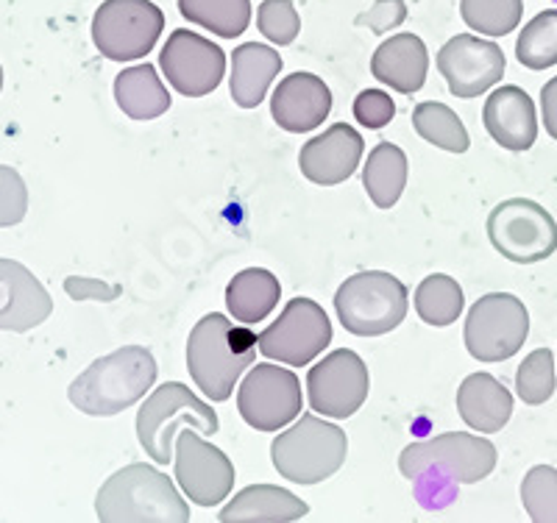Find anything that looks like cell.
I'll return each mask as SVG.
<instances>
[{
    "mask_svg": "<svg viewBox=\"0 0 557 523\" xmlns=\"http://www.w3.org/2000/svg\"><path fill=\"white\" fill-rule=\"evenodd\" d=\"M282 70V57L260 42H246L232 53V98L240 109H257Z\"/></svg>",
    "mask_w": 557,
    "mask_h": 523,
    "instance_id": "23",
    "label": "cell"
},
{
    "mask_svg": "<svg viewBox=\"0 0 557 523\" xmlns=\"http://www.w3.org/2000/svg\"><path fill=\"white\" fill-rule=\"evenodd\" d=\"M165 14L151 0H103L92 17V42L112 62H134L153 51Z\"/></svg>",
    "mask_w": 557,
    "mask_h": 523,
    "instance_id": "8",
    "label": "cell"
},
{
    "mask_svg": "<svg viewBox=\"0 0 557 523\" xmlns=\"http://www.w3.org/2000/svg\"><path fill=\"white\" fill-rule=\"evenodd\" d=\"M157 382V360L143 346H126L96 360L73 378L70 403L92 418H112L128 410Z\"/></svg>",
    "mask_w": 557,
    "mask_h": 523,
    "instance_id": "2",
    "label": "cell"
},
{
    "mask_svg": "<svg viewBox=\"0 0 557 523\" xmlns=\"http://www.w3.org/2000/svg\"><path fill=\"white\" fill-rule=\"evenodd\" d=\"M96 515L107 523H184L190 521V507L168 473L134 462L103 482Z\"/></svg>",
    "mask_w": 557,
    "mask_h": 523,
    "instance_id": "3",
    "label": "cell"
},
{
    "mask_svg": "<svg viewBox=\"0 0 557 523\" xmlns=\"http://www.w3.org/2000/svg\"><path fill=\"white\" fill-rule=\"evenodd\" d=\"M516 59L530 70H546L557 64V9L535 14L516 39Z\"/></svg>",
    "mask_w": 557,
    "mask_h": 523,
    "instance_id": "31",
    "label": "cell"
},
{
    "mask_svg": "<svg viewBox=\"0 0 557 523\" xmlns=\"http://www.w3.org/2000/svg\"><path fill=\"white\" fill-rule=\"evenodd\" d=\"M53 312V301L37 276L17 259H0V332H32Z\"/></svg>",
    "mask_w": 557,
    "mask_h": 523,
    "instance_id": "18",
    "label": "cell"
},
{
    "mask_svg": "<svg viewBox=\"0 0 557 523\" xmlns=\"http://www.w3.org/2000/svg\"><path fill=\"white\" fill-rule=\"evenodd\" d=\"M348 454L346 432L318 415H301L290 429L271 443V460L278 476L296 485H318L335 476Z\"/></svg>",
    "mask_w": 557,
    "mask_h": 523,
    "instance_id": "5",
    "label": "cell"
},
{
    "mask_svg": "<svg viewBox=\"0 0 557 523\" xmlns=\"http://www.w3.org/2000/svg\"><path fill=\"white\" fill-rule=\"evenodd\" d=\"M482 123L494 142L507 151H527L539 139V117L535 103L521 87H499L485 101Z\"/></svg>",
    "mask_w": 557,
    "mask_h": 523,
    "instance_id": "20",
    "label": "cell"
},
{
    "mask_svg": "<svg viewBox=\"0 0 557 523\" xmlns=\"http://www.w3.org/2000/svg\"><path fill=\"white\" fill-rule=\"evenodd\" d=\"M487 240L516 265H535L557 251V223L541 203L510 198L487 215Z\"/></svg>",
    "mask_w": 557,
    "mask_h": 523,
    "instance_id": "9",
    "label": "cell"
},
{
    "mask_svg": "<svg viewBox=\"0 0 557 523\" xmlns=\"http://www.w3.org/2000/svg\"><path fill=\"white\" fill-rule=\"evenodd\" d=\"M541 114H544L546 134L557 139V76L546 82V87L541 89Z\"/></svg>",
    "mask_w": 557,
    "mask_h": 523,
    "instance_id": "40",
    "label": "cell"
},
{
    "mask_svg": "<svg viewBox=\"0 0 557 523\" xmlns=\"http://www.w3.org/2000/svg\"><path fill=\"white\" fill-rule=\"evenodd\" d=\"M178 12L223 39L240 37L251 26V0H178Z\"/></svg>",
    "mask_w": 557,
    "mask_h": 523,
    "instance_id": "28",
    "label": "cell"
},
{
    "mask_svg": "<svg viewBox=\"0 0 557 523\" xmlns=\"http://www.w3.org/2000/svg\"><path fill=\"white\" fill-rule=\"evenodd\" d=\"M310 512V505L293 496L290 490L276 485H251L237 493L232 501L221 510L223 523H276V521H298Z\"/></svg>",
    "mask_w": 557,
    "mask_h": 523,
    "instance_id": "24",
    "label": "cell"
},
{
    "mask_svg": "<svg viewBox=\"0 0 557 523\" xmlns=\"http://www.w3.org/2000/svg\"><path fill=\"white\" fill-rule=\"evenodd\" d=\"M410 292L385 271H362L348 276L335 292V309L346 332L357 337H380L401 326Z\"/></svg>",
    "mask_w": 557,
    "mask_h": 523,
    "instance_id": "7",
    "label": "cell"
},
{
    "mask_svg": "<svg viewBox=\"0 0 557 523\" xmlns=\"http://www.w3.org/2000/svg\"><path fill=\"white\" fill-rule=\"evenodd\" d=\"M496 468V446L469 432H444L430 440L412 443L401 451L399 471L407 480L421 482L430 473L457 485H474Z\"/></svg>",
    "mask_w": 557,
    "mask_h": 523,
    "instance_id": "6",
    "label": "cell"
},
{
    "mask_svg": "<svg viewBox=\"0 0 557 523\" xmlns=\"http://www.w3.org/2000/svg\"><path fill=\"white\" fill-rule=\"evenodd\" d=\"M237 410L251 429L278 432L301 415L298 376L268 362L251 368L237 390Z\"/></svg>",
    "mask_w": 557,
    "mask_h": 523,
    "instance_id": "12",
    "label": "cell"
},
{
    "mask_svg": "<svg viewBox=\"0 0 557 523\" xmlns=\"http://www.w3.org/2000/svg\"><path fill=\"white\" fill-rule=\"evenodd\" d=\"M555 3H557V0H555Z\"/></svg>",
    "mask_w": 557,
    "mask_h": 523,
    "instance_id": "42",
    "label": "cell"
},
{
    "mask_svg": "<svg viewBox=\"0 0 557 523\" xmlns=\"http://www.w3.org/2000/svg\"><path fill=\"white\" fill-rule=\"evenodd\" d=\"M530 335V312L510 292H487L471 307L462 340L474 360L505 362Z\"/></svg>",
    "mask_w": 557,
    "mask_h": 523,
    "instance_id": "10",
    "label": "cell"
},
{
    "mask_svg": "<svg viewBox=\"0 0 557 523\" xmlns=\"http://www.w3.org/2000/svg\"><path fill=\"white\" fill-rule=\"evenodd\" d=\"M282 287L278 278L271 271L262 267H248V271L237 273L226 287V307L235 315V321L253 326L262 323L273 309H276Z\"/></svg>",
    "mask_w": 557,
    "mask_h": 523,
    "instance_id": "26",
    "label": "cell"
},
{
    "mask_svg": "<svg viewBox=\"0 0 557 523\" xmlns=\"http://www.w3.org/2000/svg\"><path fill=\"white\" fill-rule=\"evenodd\" d=\"M28 212V187L14 167L0 164V228L17 226Z\"/></svg>",
    "mask_w": 557,
    "mask_h": 523,
    "instance_id": "36",
    "label": "cell"
},
{
    "mask_svg": "<svg viewBox=\"0 0 557 523\" xmlns=\"http://www.w3.org/2000/svg\"><path fill=\"white\" fill-rule=\"evenodd\" d=\"M362 184L368 189V198L380 209H391L399 203L401 192L407 187V157L399 146L380 142L368 153V162L362 167Z\"/></svg>",
    "mask_w": 557,
    "mask_h": 523,
    "instance_id": "27",
    "label": "cell"
},
{
    "mask_svg": "<svg viewBox=\"0 0 557 523\" xmlns=\"http://www.w3.org/2000/svg\"><path fill=\"white\" fill-rule=\"evenodd\" d=\"M182 426H193L203 437H212L221 429L218 412L190 393V387L182 382H165L139 407L137 440L153 462L168 465L176 457V437Z\"/></svg>",
    "mask_w": 557,
    "mask_h": 523,
    "instance_id": "4",
    "label": "cell"
},
{
    "mask_svg": "<svg viewBox=\"0 0 557 523\" xmlns=\"http://www.w3.org/2000/svg\"><path fill=\"white\" fill-rule=\"evenodd\" d=\"M257 335L221 312L203 315L187 340V371L209 401H228L237 378L257 357Z\"/></svg>",
    "mask_w": 557,
    "mask_h": 523,
    "instance_id": "1",
    "label": "cell"
},
{
    "mask_svg": "<svg viewBox=\"0 0 557 523\" xmlns=\"http://www.w3.org/2000/svg\"><path fill=\"white\" fill-rule=\"evenodd\" d=\"M176 482L193 505L215 507L226 501L235 487V465L221 448L196 435L193 426H184L176 437Z\"/></svg>",
    "mask_w": 557,
    "mask_h": 523,
    "instance_id": "13",
    "label": "cell"
},
{
    "mask_svg": "<svg viewBox=\"0 0 557 523\" xmlns=\"http://www.w3.org/2000/svg\"><path fill=\"white\" fill-rule=\"evenodd\" d=\"M362 148H366V142H362L357 128L335 123L301 148V153H298L301 176L312 184H321V187L343 184L360 167Z\"/></svg>",
    "mask_w": 557,
    "mask_h": 523,
    "instance_id": "17",
    "label": "cell"
},
{
    "mask_svg": "<svg viewBox=\"0 0 557 523\" xmlns=\"http://www.w3.org/2000/svg\"><path fill=\"white\" fill-rule=\"evenodd\" d=\"M162 73L176 92L203 98L215 92L226 73V53L212 39L187 28H176L159 53Z\"/></svg>",
    "mask_w": 557,
    "mask_h": 523,
    "instance_id": "15",
    "label": "cell"
},
{
    "mask_svg": "<svg viewBox=\"0 0 557 523\" xmlns=\"http://www.w3.org/2000/svg\"><path fill=\"white\" fill-rule=\"evenodd\" d=\"M0 89H3V67H0Z\"/></svg>",
    "mask_w": 557,
    "mask_h": 523,
    "instance_id": "41",
    "label": "cell"
},
{
    "mask_svg": "<svg viewBox=\"0 0 557 523\" xmlns=\"http://www.w3.org/2000/svg\"><path fill=\"white\" fill-rule=\"evenodd\" d=\"M371 378L360 353L337 348L307 373L310 407L318 415L351 418L366 403Z\"/></svg>",
    "mask_w": 557,
    "mask_h": 523,
    "instance_id": "14",
    "label": "cell"
},
{
    "mask_svg": "<svg viewBox=\"0 0 557 523\" xmlns=\"http://www.w3.org/2000/svg\"><path fill=\"white\" fill-rule=\"evenodd\" d=\"M462 287L446 273H432L416 290V312L426 326H451L462 315Z\"/></svg>",
    "mask_w": 557,
    "mask_h": 523,
    "instance_id": "30",
    "label": "cell"
},
{
    "mask_svg": "<svg viewBox=\"0 0 557 523\" xmlns=\"http://www.w3.org/2000/svg\"><path fill=\"white\" fill-rule=\"evenodd\" d=\"M412 128L430 146L444 148L449 153H466L471 148V137L462 121L446 103L424 101L412 109Z\"/></svg>",
    "mask_w": 557,
    "mask_h": 523,
    "instance_id": "29",
    "label": "cell"
},
{
    "mask_svg": "<svg viewBox=\"0 0 557 523\" xmlns=\"http://www.w3.org/2000/svg\"><path fill=\"white\" fill-rule=\"evenodd\" d=\"M371 73L376 82L396 92H418L430 73V53H426L424 39L416 34H396V37L385 39L371 59Z\"/></svg>",
    "mask_w": 557,
    "mask_h": 523,
    "instance_id": "21",
    "label": "cell"
},
{
    "mask_svg": "<svg viewBox=\"0 0 557 523\" xmlns=\"http://www.w3.org/2000/svg\"><path fill=\"white\" fill-rule=\"evenodd\" d=\"M355 117L366 128H385L396 117V101L382 89H366L357 95Z\"/></svg>",
    "mask_w": 557,
    "mask_h": 523,
    "instance_id": "37",
    "label": "cell"
},
{
    "mask_svg": "<svg viewBox=\"0 0 557 523\" xmlns=\"http://www.w3.org/2000/svg\"><path fill=\"white\" fill-rule=\"evenodd\" d=\"M332 112L330 87L312 73H293L278 82L271 98V114L278 128L290 134H305L321 126Z\"/></svg>",
    "mask_w": 557,
    "mask_h": 523,
    "instance_id": "19",
    "label": "cell"
},
{
    "mask_svg": "<svg viewBox=\"0 0 557 523\" xmlns=\"http://www.w3.org/2000/svg\"><path fill=\"white\" fill-rule=\"evenodd\" d=\"M332 343L330 315L312 298H293L282 315L260 332L257 346L268 360L305 368Z\"/></svg>",
    "mask_w": 557,
    "mask_h": 523,
    "instance_id": "11",
    "label": "cell"
},
{
    "mask_svg": "<svg viewBox=\"0 0 557 523\" xmlns=\"http://www.w3.org/2000/svg\"><path fill=\"white\" fill-rule=\"evenodd\" d=\"M257 28L273 45H293L301 32V17H298L293 0H262L257 9Z\"/></svg>",
    "mask_w": 557,
    "mask_h": 523,
    "instance_id": "35",
    "label": "cell"
},
{
    "mask_svg": "<svg viewBox=\"0 0 557 523\" xmlns=\"http://www.w3.org/2000/svg\"><path fill=\"white\" fill-rule=\"evenodd\" d=\"M114 101L132 121H157L171 109V92L153 64H137L114 78Z\"/></svg>",
    "mask_w": 557,
    "mask_h": 523,
    "instance_id": "25",
    "label": "cell"
},
{
    "mask_svg": "<svg viewBox=\"0 0 557 523\" xmlns=\"http://www.w3.org/2000/svg\"><path fill=\"white\" fill-rule=\"evenodd\" d=\"M505 51L491 39L457 34L437 51V70L455 98H476L502 82Z\"/></svg>",
    "mask_w": 557,
    "mask_h": 523,
    "instance_id": "16",
    "label": "cell"
},
{
    "mask_svg": "<svg viewBox=\"0 0 557 523\" xmlns=\"http://www.w3.org/2000/svg\"><path fill=\"white\" fill-rule=\"evenodd\" d=\"M555 385V357H552L549 348L532 351L516 371V393L530 407H541V403L549 401Z\"/></svg>",
    "mask_w": 557,
    "mask_h": 523,
    "instance_id": "33",
    "label": "cell"
},
{
    "mask_svg": "<svg viewBox=\"0 0 557 523\" xmlns=\"http://www.w3.org/2000/svg\"><path fill=\"white\" fill-rule=\"evenodd\" d=\"M521 505L539 523H557V468L535 465L521 482Z\"/></svg>",
    "mask_w": 557,
    "mask_h": 523,
    "instance_id": "34",
    "label": "cell"
},
{
    "mask_svg": "<svg viewBox=\"0 0 557 523\" xmlns=\"http://www.w3.org/2000/svg\"><path fill=\"white\" fill-rule=\"evenodd\" d=\"M457 412L480 435H496L513 415V396L491 373H471L457 390Z\"/></svg>",
    "mask_w": 557,
    "mask_h": 523,
    "instance_id": "22",
    "label": "cell"
},
{
    "mask_svg": "<svg viewBox=\"0 0 557 523\" xmlns=\"http://www.w3.org/2000/svg\"><path fill=\"white\" fill-rule=\"evenodd\" d=\"M64 292H67L73 301H114L121 296L123 287L107 282H96V278H82V276H70L64 278Z\"/></svg>",
    "mask_w": 557,
    "mask_h": 523,
    "instance_id": "39",
    "label": "cell"
},
{
    "mask_svg": "<svg viewBox=\"0 0 557 523\" xmlns=\"http://www.w3.org/2000/svg\"><path fill=\"white\" fill-rule=\"evenodd\" d=\"M462 23L482 37H507L524 14V0H460Z\"/></svg>",
    "mask_w": 557,
    "mask_h": 523,
    "instance_id": "32",
    "label": "cell"
},
{
    "mask_svg": "<svg viewBox=\"0 0 557 523\" xmlns=\"http://www.w3.org/2000/svg\"><path fill=\"white\" fill-rule=\"evenodd\" d=\"M407 20L405 0H376L374 7L355 20L360 28H371L374 34H387L391 28H399Z\"/></svg>",
    "mask_w": 557,
    "mask_h": 523,
    "instance_id": "38",
    "label": "cell"
}]
</instances>
